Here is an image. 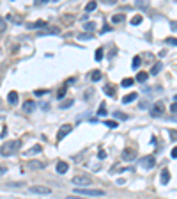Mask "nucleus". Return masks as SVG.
Instances as JSON below:
<instances>
[{
	"instance_id": "1",
	"label": "nucleus",
	"mask_w": 177,
	"mask_h": 199,
	"mask_svg": "<svg viewBox=\"0 0 177 199\" xmlns=\"http://www.w3.org/2000/svg\"><path fill=\"white\" fill-rule=\"evenodd\" d=\"M20 146H21L20 140H9V142H5V144L0 146V155L2 157H11V155H14L20 149Z\"/></svg>"
},
{
	"instance_id": "2",
	"label": "nucleus",
	"mask_w": 177,
	"mask_h": 199,
	"mask_svg": "<svg viewBox=\"0 0 177 199\" xmlns=\"http://www.w3.org/2000/svg\"><path fill=\"white\" fill-rule=\"evenodd\" d=\"M74 194H80V196H92V197H101V196H104V190H101V189H85V187H74Z\"/></svg>"
},
{
	"instance_id": "3",
	"label": "nucleus",
	"mask_w": 177,
	"mask_h": 199,
	"mask_svg": "<svg viewBox=\"0 0 177 199\" xmlns=\"http://www.w3.org/2000/svg\"><path fill=\"white\" fill-rule=\"evenodd\" d=\"M73 181L74 185H80V187H85V185H90L92 183V176L90 174H78V176H73Z\"/></svg>"
},
{
	"instance_id": "4",
	"label": "nucleus",
	"mask_w": 177,
	"mask_h": 199,
	"mask_svg": "<svg viewBox=\"0 0 177 199\" xmlns=\"http://www.w3.org/2000/svg\"><path fill=\"white\" fill-rule=\"evenodd\" d=\"M163 114H165V103L163 101H156L151 107V115L152 117H161Z\"/></svg>"
},
{
	"instance_id": "5",
	"label": "nucleus",
	"mask_w": 177,
	"mask_h": 199,
	"mask_svg": "<svg viewBox=\"0 0 177 199\" xmlns=\"http://www.w3.org/2000/svg\"><path fill=\"white\" fill-rule=\"evenodd\" d=\"M140 165L144 169H152L156 165V158L151 157V155H147V157H142L140 158Z\"/></svg>"
},
{
	"instance_id": "6",
	"label": "nucleus",
	"mask_w": 177,
	"mask_h": 199,
	"mask_svg": "<svg viewBox=\"0 0 177 199\" xmlns=\"http://www.w3.org/2000/svg\"><path fill=\"white\" fill-rule=\"evenodd\" d=\"M136 158V149L135 147H126L124 151H122V160L124 162H133Z\"/></svg>"
},
{
	"instance_id": "7",
	"label": "nucleus",
	"mask_w": 177,
	"mask_h": 199,
	"mask_svg": "<svg viewBox=\"0 0 177 199\" xmlns=\"http://www.w3.org/2000/svg\"><path fill=\"white\" fill-rule=\"evenodd\" d=\"M73 132V125H62L60 126V130H59V133H57V140H62L66 135H69Z\"/></svg>"
},
{
	"instance_id": "8",
	"label": "nucleus",
	"mask_w": 177,
	"mask_h": 199,
	"mask_svg": "<svg viewBox=\"0 0 177 199\" xmlns=\"http://www.w3.org/2000/svg\"><path fill=\"white\" fill-rule=\"evenodd\" d=\"M67 169H69V164H67V162H64V160H59V162H57V165H55L57 174H66V172H67Z\"/></svg>"
},
{
	"instance_id": "9",
	"label": "nucleus",
	"mask_w": 177,
	"mask_h": 199,
	"mask_svg": "<svg viewBox=\"0 0 177 199\" xmlns=\"http://www.w3.org/2000/svg\"><path fill=\"white\" fill-rule=\"evenodd\" d=\"M44 167H46V162H43V160H30L29 162L30 171H37V169H44Z\"/></svg>"
},
{
	"instance_id": "10",
	"label": "nucleus",
	"mask_w": 177,
	"mask_h": 199,
	"mask_svg": "<svg viewBox=\"0 0 177 199\" xmlns=\"http://www.w3.org/2000/svg\"><path fill=\"white\" fill-rule=\"evenodd\" d=\"M29 192L32 194H52L50 187H29Z\"/></svg>"
},
{
	"instance_id": "11",
	"label": "nucleus",
	"mask_w": 177,
	"mask_h": 199,
	"mask_svg": "<svg viewBox=\"0 0 177 199\" xmlns=\"http://www.w3.org/2000/svg\"><path fill=\"white\" fill-rule=\"evenodd\" d=\"M41 151H43V146H41V144H36L34 147H30V149H27V151H25L23 155H25V157L29 158V157H32V155H37V153H41Z\"/></svg>"
},
{
	"instance_id": "12",
	"label": "nucleus",
	"mask_w": 177,
	"mask_h": 199,
	"mask_svg": "<svg viewBox=\"0 0 177 199\" xmlns=\"http://www.w3.org/2000/svg\"><path fill=\"white\" fill-rule=\"evenodd\" d=\"M59 34V29L57 27H52V29H46V30H41V32H37V36H57Z\"/></svg>"
},
{
	"instance_id": "13",
	"label": "nucleus",
	"mask_w": 177,
	"mask_h": 199,
	"mask_svg": "<svg viewBox=\"0 0 177 199\" xmlns=\"http://www.w3.org/2000/svg\"><path fill=\"white\" fill-rule=\"evenodd\" d=\"M159 181H161L163 185H167L168 181H170V171H168V169H163V171H161V174H159Z\"/></svg>"
},
{
	"instance_id": "14",
	"label": "nucleus",
	"mask_w": 177,
	"mask_h": 199,
	"mask_svg": "<svg viewBox=\"0 0 177 199\" xmlns=\"http://www.w3.org/2000/svg\"><path fill=\"white\" fill-rule=\"evenodd\" d=\"M18 100H20V96H18L16 91H11L9 94H7V101H9L11 105H18Z\"/></svg>"
},
{
	"instance_id": "15",
	"label": "nucleus",
	"mask_w": 177,
	"mask_h": 199,
	"mask_svg": "<svg viewBox=\"0 0 177 199\" xmlns=\"http://www.w3.org/2000/svg\"><path fill=\"white\" fill-rule=\"evenodd\" d=\"M136 98H138V94H136V93H129V94H126L124 98H122V103L128 105V103H131L133 100H136Z\"/></svg>"
},
{
	"instance_id": "16",
	"label": "nucleus",
	"mask_w": 177,
	"mask_h": 199,
	"mask_svg": "<svg viewBox=\"0 0 177 199\" xmlns=\"http://www.w3.org/2000/svg\"><path fill=\"white\" fill-rule=\"evenodd\" d=\"M101 78H103V73H101V71H97V69L90 71V80H92V82H99Z\"/></svg>"
},
{
	"instance_id": "17",
	"label": "nucleus",
	"mask_w": 177,
	"mask_h": 199,
	"mask_svg": "<svg viewBox=\"0 0 177 199\" xmlns=\"http://www.w3.org/2000/svg\"><path fill=\"white\" fill-rule=\"evenodd\" d=\"M103 91H104V94L112 96V98H114V96H115V89H114V85L106 84V85H104V87H103Z\"/></svg>"
},
{
	"instance_id": "18",
	"label": "nucleus",
	"mask_w": 177,
	"mask_h": 199,
	"mask_svg": "<svg viewBox=\"0 0 177 199\" xmlns=\"http://www.w3.org/2000/svg\"><path fill=\"white\" fill-rule=\"evenodd\" d=\"M34 108H36V101H27V103L23 105V110L25 112H32Z\"/></svg>"
},
{
	"instance_id": "19",
	"label": "nucleus",
	"mask_w": 177,
	"mask_h": 199,
	"mask_svg": "<svg viewBox=\"0 0 177 199\" xmlns=\"http://www.w3.org/2000/svg\"><path fill=\"white\" fill-rule=\"evenodd\" d=\"M43 27H46L44 21H34V23H29V29H43Z\"/></svg>"
},
{
	"instance_id": "20",
	"label": "nucleus",
	"mask_w": 177,
	"mask_h": 199,
	"mask_svg": "<svg viewBox=\"0 0 177 199\" xmlns=\"http://www.w3.org/2000/svg\"><path fill=\"white\" fill-rule=\"evenodd\" d=\"M147 78H149V73H145V71L136 73V80H138V82H145Z\"/></svg>"
},
{
	"instance_id": "21",
	"label": "nucleus",
	"mask_w": 177,
	"mask_h": 199,
	"mask_svg": "<svg viewBox=\"0 0 177 199\" xmlns=\"http://www.w3.org/2000/svg\"><path fill=\"white\" fill-rule=\"evenodd\" d=\"M161 68H163V64H161V62H156L154 66H152V69H151V75H158L159 71H161Z\"/></svg>"
},
{
	"instance_id": "22",
	"label": "nucleus",
	"mask_w": 177,
	"mask_h": 199,
	"mask_svg": "<svg viewBox=\"0 0 177 199\" xmlns=\"http://www.w3.org/2000/svg\"><path fill=\"white\" fill-rule=\"evenodd\" d=\"M103 125L104 126H108V128H117V126H119V123H117V121H112V119H108V121H103Z\"/></svg>"
},
{
	"instance_id": "23",
	"label": "nucleus",
	"mask_w": 177,
	"mask_h": 199,
	"mask_svg": "<svg viewBox=\"0 0 177 199\" xmlns=\"http://www.w3.org/2000/svg\"><path fill=\"white\" fill-rule=\"evenodd\" d=\"M124 21V14H115L112 16V23H122Z\"/></svg>"
},
{
	"instance_id": "24",
	"label": "nucleus",
	"mask_w": 177,
	"mask_h": 199,
	"mask_svg": "<svg viewBox=\"0 0 177 199\" xmlns=\"http://www.w3.org/2000/svg\"><path fill=\"white\" fill-rule=\"evenodd\" d=\"M133 82H135L133 78H124V80L121 82V85H122V87H131V85H133Z\"/></svg>"
},
{
	"instance_id": "25",
	"label": "nucleus",
	"mask_w": 177,
	"mask_h": 199,
	"mask_svg": "<svg viewBox=\"0 0 177 199\" xmlns=\"http://www.w3.org/2000/svg\"><path fill=\"white\" fill-rule=\"evenodd\" d=\"M97 115H106V105H104V101L101 105H99V110H97Z\"/></svg>"
},
{
	"instance_id": "26",
	"label": "nucleus",
	"mask_w": 177,
	"mask_h": 199,
	"mask_svg": "<svg viewBox=\"0 0 177 199\" xmlns=\"http://www.w3.org/2000/svg\"><path fill=\"white\" fill-rule=\"evenodd\" d=\"M96 7H97V4H96V2H89V4H87V7H85V11H87V12H90V11H94Z\"/></svg>"
},
{
	"instance_id": "27",
	"label": "nucleus",
	"mask_w": 177,
	"mask_h": 199,
	"mask_svg": "<svg viewBox=\"0 0 177 199\" xmlns=\"http://www.w3.org/2000/svg\"><path fill=\"white\" fill-rule=\"evenodd\" d=\"M78 39L80 41H89V39H92V34H80Z\"/></svg>"
},
{
	"instance_id": "28",
	"label": "nucleus",
	"mask_w": 177,
	"mask_h": 199,
	"mask_svg": "<svg viewBox=\"0 0 177 199\" xmlns=\"http://www.w3.org/2000/svg\"><path fill=\"white\" fill-rule=\"evenodd\" d=\"M103 59V48H97L96 50V61H101Z\"/></svg>"
},
{
	"instance_id": "29",
	"label": "nucleus",
	"mask_w": 177,
	"mask_h": 199,
	"mask_svg": "<svg viewBox=\"0 0 177 199\" xmlns=\"http://www.w3.org/2000/svg\"><path fill=\"white\" fill-rule=\"evenodd\" d=\"M94 29H96V23H94V21L85 23V30H94Z\"/></svg>"
},
{
	"instance_id": "30",
	"label": "nucleus",
	"mask_w": 177,
	"mask_h": 199,
	"mask_svg": "<svg viewBox=\"0 0 177 199\" xmlns=\"http://www.w3.org/2000/svg\"><path fill=\"white\" fill-rule=\"evenodd\" d=\"M7 20H9V21H12V23H16V25H20V23H21V20H20V18H14L12 14H9V16H7Z\"/></svg>"
},
{
	"instance_id": "31",
	"label": "nucleus",
	"mask_w": 177,
	"mask_h": 199,
	"mask_svg": "<svg viewBox=\"0 0 177 199\" xmlns=\"http://www.w3.org/2000/svg\"><path fill=\"white\" fill-rule=\"evenodd\" d=\"M66 91H67V87H62V89H60V91L57 93V98H59V100H60V98H64V94H66Z\"/></svg>"
},
{
	"instance_id": "32",
	"label": "nucleus",
	"mask_w": 177,
	"mask_h": 199,
	"mask_svg": "<svg viewBox=\"0 0 177 199\" xmlns=\"http://www.w3.org/2000/svg\"><path fill=\"white\" fill-rule=\"evenodd\" d=\"M138 66H140V57H138V55H136L135 59H133V69H136V68H138Z\"/></svg>"
},
{
	"instance_id": "33",
	"label": "nucleus",
	"mask_w": 177,
	"mask_h": 199,
	"mask_svg": "<svg viewBox=\"0 0 177 199\" xmlns=\"http://www.w3.org/2000/svg\"><path fill=\"white\" fill-rule=\"evenodd\" d=\"M140 21H142V16H135V18L131 20V25H138Z\"/></svg>"
},
{
	"instance_id": "34",
	"label": "nucleus",
	"mask_w": 177,
	"mask_h": 199,
	"mask_svg": "<svg viewBox=\"0 0 177 199\" xmlns=\"http://www.w3.org/2000/svg\"><path fill=\"white\" fill-rule=\"evenodd\" d=\"M114 115L115 117H119V119H128V115L122 114V112H114Z\"/></svg>"
},
{
	"instance_id": "35",
	"label": "nucleus",
	"mask_w": 177,
	"mask_h": 199,
	"mask_svg": "<svg viewBox=\"0 0 177 199\" xmlns=\"http://www.w3.org/2000/svg\"><path fill=\"white\" fill-rule=\"evenodd\" d=\"M104 157H106V151H104V149H99V151H97V158H101V160H103Z\"/></svg>"
},
{
	"instance_id": "36",
	"label": "nucleus",
	"mask_w": 177,
	"mask_h": 199,
	"mask_svg": "<svg viewBox=\"0 0 177 199\" xmlns=\"http://www.w3.org/2000/svg\"><path fill=\"white\" fill-rule=\"evenodd\" d=\"M69 105H73V100H67V101H64V103H60V107H62V108H67Z\"/></svg>"
},
{
	"instance_id": "37",
	"label": "nucleus",
	"mask_w": 177,
	"mask_h": 199,
	"mask_svg": "<svg viewBox=\"0 0 177 199\" xmlns=\"http://www.w3.org/2000/svg\"><path fill=\"white\" fill-rule=\"evenodd\" d=\"M5 172H7V167H5V165H0V176L5 174Z\"/></svg>"
},
{
	"instance_id": "38",
	"label": "nucleus",
	"mask_w": 177,
	"mask_h": 199,
	"mask_svg": "<svg viewBox=\"0 0 177 199\" xmlns=\"http://www.w3.org/2000/svg\"><path fill=\"white\" fill-rule=\"evenodd\" d=\"M46 93H48L46 89H44V91H36V96H43V94H46Z\"/></svg>"
},
{
	"instance_id": "39",
	"label": "nucleus",
	"mask_w": 177,
	"mask_h": 199,
	"mask_svg": "<svg viewBox=\"0 0 177 199\" xmlns=\"http://www.w3.org/2000/svg\"><path fill=\"white\" fill-rule=\"evenodd\" d=\"M4 29H5V21L0 18V30H4Z\"/></svg>"
},
{
	"instance_id": "40",
	"label": "nucleus",
	"mask_w": 177,
	"mask_h": 199,
	"mask_svg": "<svg viewBox=\"0 0 177 199\" xmlns=\"http://www.w3.org/2000/svg\"><path fill=\"white\" fill-rule=\"evenodd\" d=\"M138 107H140V108H147V103H145V101H140V103H138Z\"/></svg>"
},
{
	"instance_id": "41",
	"label": "nucleus",
	"mask_w": 177,
	"mask_h": 199,
	"mask_svg": "<svg viewBox=\"0 0 177 199\" xmlns=\"http://www.w3.org/2000/svg\"><path fill=\"white\" fill-rule=\"evenodd\" d=\"M170 137H172V140L175 142V132H174V130H170Z\"/></svg>"
},
{
	"instance_id": "42",
	"label": "nucleus",
	"mask_w": 177,
	"mask_h": 199,
	"mask_svg": "<svg viewBox=\"0 0 177 199\" xmlns=\"http://www.w3.org/2000/svg\"><path fill=\"white\" fill-rule=\"evenodd\" d=\"M168 44H172V46H175V39H174V37H172V39H168Z\"/></svg>"
},
{
	"instance_id": "43",
	"label": "nucleus",
	"mask_w": 177,
	"mask_h": 199,
	"mask_svg": "<svg viewBox=\"0 0 177 199\" xmlns=\"http://www.w3.org/2000/svg\"><path fill=\"white\" fill-rule=\"evenodd\" d=\"M177 157V147H174V149H172V158H175Z\"/></svg>"
},
{
	"instance_id": "44",
	"label": "nucleus",
	"mask_w": 177,
	"mask_h": 199,
	"mask_svg": "<svg viewBox=\"0 0 177 199\" xmlns=\"http://www.w3.org/2000/svg\"><path fill=\"white\" fill-rule=\"evenodd\" d=\"M170 108H172V114H175V108H177V107H175V101L172 103V107H170Z\"/></svg>"
},
{
	"instance_id": "45",
	"label": "nucleus",
	"mask_w": 177,
	"mask_h": 199,
	"mask_svg": "<svg viewBox=\"0 0 177 199\" xmlns=\"http://www.w3.org/2000/svg\"><path fill=\"white\" fill-rule=\"evenodd\" d=\"M108 30H110V25H104V27H103V30H101V32H108Z\"/></svg>"
},
{
	"instance_id": "46",
	"label": "nucleus",
	"mask_w": 177,
	"mask_h": 199,
	"mask_svg": "<svg viewBox=\"0 0 177 199\" xmlns=\"http://www.w3.org/2000/svg\"><path fill=\"white\" fill-rule=\"evenodd\" d=\"M0 108H2V100H0Z\"/></svg>"
}]
</instances>
